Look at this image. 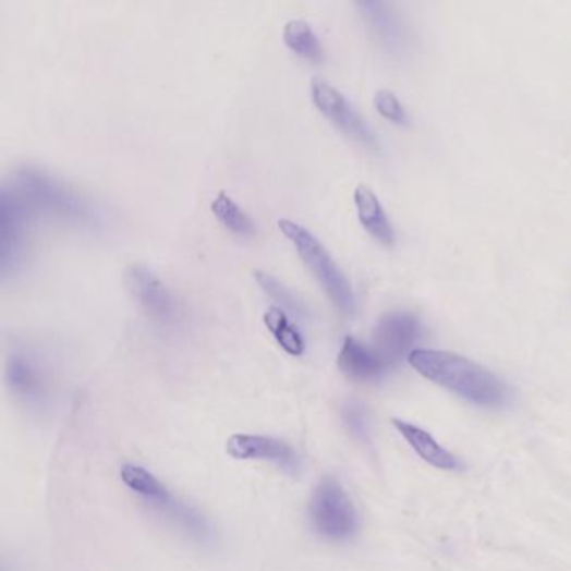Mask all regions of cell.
<instances>
[{
	"label": "cell",
	"instance_id": "9",
	"mask_svg": "<svg viewBox=\"0 0 571 571\" xmlns=\"http://www.w3.org/2000/svg\"><path fill=\"white\" fill-rule=\"evenodd\" d=\"M423 336L420 318L408 312H387L373 330V348L389 367L398 365L414 351Z\"/></svg>",
	"mask_w": 571,
	"mask_h": 571
},
{
	"label": "cell",
	"instance_id": "20",
	"mask_svg": "<svg viewBox=\"0 0 571 571\" xmlns=\"http://www.w3.org/2000/svg\"><path fill=\"white\" fill-rule=\"evenodd\" d=\"M374 106L380 117L396 124H408V112L398 96L389 89H379L374 95Z\"/></svg>",
	"mask_w": 571,
	"mask_h": 571
},
{
	"label": "cell",
	"instance_id": "19",
	"mask_svg": "<svg viewBox=\"0 0 571 571\" xmlns=\"http://www.w3.org/2000/svg\"><path fill=\"white\" fill-rule=\"evenodd\" d=\"M255 280H257L260 289L274 299L279 304L282 311L290 312L295 317H305L307 315V307L301 301V296H296L286 283L280 282L276 276H271L268 271H254Z\"/></svg>",
	"mask_w": 571,
	"mask_h": 571
},
{
	"label": "cell",
	"instance_id": "2",
	"mask_svg": "<svg viewBox=\"0 0 571 571\" xmlns=\"http://www.w3.org/2000/svg\"><path fill=\"white\" fill-rule=\"evenodd\" d=\"M9 185L26 203L29 211L83 227L99 223L98 210L89 199L36 165H21L15 168Z\"/></svg>",
	"mask_w": 571,
	"mask_h": 571
},
{
	"label": "cell",
	"instance_id": "13",
	"mask_svg": "<svg viewBox=\"0 0 571 571\" xmlns=\"http://www.w3.org/2000/svg\"><path fill=\"white\" fill-rule=\"evenodd\" d=\"M392 424L404 438V441L420 455L421 460L426 461L430 466L442 471H460L463 467L461 461L448 449L442 448L427 430L402 420H392Z\"/></svg>",
	"mask_w": 571,
	"mask_h": 571
},
{
	"label": "cell",
	"instance_id": "12",
	"mask_svg": "<svg viewBox=\"0 0 571 571\" xmlns=\"http://www.w3.org/2000/svg\"><path fill=\"white\" fill-rule=\"evenodd\" d=\"M337 365L342 374L357 382L379 380L389 369V365L377 354L376 349L365 345L352 336L345 337L342 342V348L337 355Z\"/></svg>",
	"mask_w": 571,
	"mask_h": 571
},
{
	"label": "cell",
	"instance_id": "1",
	"mask_svg": "<svg viewBox=\"0 0 571 571\" xmlns=\"http://www.w3.org/2000/svg\"><path fill=\"white\" fill-rule=\"evenodd\" d=\"M409 364L430 382L445 387L471 404L501 408L508 399L507 386L482 364L448 351L414 349Z\"/></svg>",
	"mask_w": 571,
	"mask_h": 571
},
{
	"label": "cell",
	"instance_id": "7",
	"mask_svg": "<svg viewBox=\"0 0 571 571\" xmlns=\"http://www.w3.org/2000/svg\"><path fill=\"white\" fill-rule=\"evenodd\" d=\"M127 293L148 317L158 324H173L180 317V304L167 283L148 265L133 262L123 274Z\"/></svg>",
	"mask_w": 571,
	"mask_h": 571
},
{
	"label": "cell",
	"instance_id": "17",
	"mask_svg": "<svg viewBox=\"0 0 571 571\" xmlns=\"http://www.w3.org/2000/svg\"><path fill=\"white\" fill-rule=\"evenodd\" d=\"M210 208L215 217L230 232L240 236H254L257 232V227H255L252 217L227 192L218 193L211 202Z\"/></svg>",
	"mask_w": 571,
	"mask_h": 571
},
{
	"label": "cell",
	"instance_id": "10",
	"mask_svg": "<svg viewBox=\"0 0 571 571\" xmlns=\"http://www.w3.org/2000/svg\"><path fill=\"white\" fill-rule=\"evenodd\" d=\"M227 454L236 461H265L289 474L301 470V458L292 446L262 434H233L227 441Z\"/></svg>",
	"mask_w": 571,
	"mask_h": 571
},
{
	"label": "cell",
	"instance_id": "3",
	"mask_svg": "<svg viewBox=\"0 0 571 571\" xmlns=\"http://www.w3.org/2000/svg\"><path fill=\"white\" fill-rule=\"evenodd\" d=\"M120 476L131 493L138 496L153 511L163 514L165 520L170 521L185 535L202 543H210L214 539L211 526L203 514L178 499L151 471L138 464L127 463L121 467Z\"/></svg>",
	"mask_w": 571,
	"mask_h": 571
},
{
	"label": "cell",
	"instance_id": "5",
	"mask_svg": "<svg viewBox=\"0 0 571 571\" xmlns=\"http://www.w3.org/2000/svg\"><path fill=\"white\" fill-rule=\"evenodd\" d=\"M312 526L330 542L351 539L359 530V514L345 489L332 477L324 479L308 502Z\"/></svg>",
	"mask_w": 571,
	"mask_h": 571
},
{
	"label": "cell",
	"instance_id": "15",
	"mask_svg": "<svg viewBox=\"0 0 571 571\" xmlns=\"http://www.w3.org/2000/svg\"><path fill=\"white\" fill-rule=\"evenodd\" d=\"M283 42L290 51L311 62L324 61V46L315 34L311 22L302 17H290L283 24Z\"/></svg>",
	"mask_w": 571,
	"mask_h": 571
},
{
	"label": "cell",
	"instance_id": "6",
	"mask_svg": "<svg viewBox=\"0 0 571 571\" xmlns=\"http://www.w3.org/2000/svg\"><path fill=\"white\" fill-rule=\"evenodd\" d=\"M29 208L9 183L0 195V274L2 279L14 276L26 258L27 220Z\"/></svg>",
	"mask_w": 571,
	"mask_h": 571
},
{
	"label": "cell",
	"instance_id": "16",
	"mask_svg": "<svg viewBox=\"0 0 571 571\" xmlns=\"http://www.w3.org/2000/svg\"><path fill=\"white\" fill-rule=\"evenodd\" d=\"M264 324L283 351L289 352L290 355L304 354L305 348H307L304 336H302L299 327L290 320L286 311L280 307L267 308L264 314Z\"/></svg>",
	"mask_w": 571,
	"mask_h": 571
},
{
	"label": "cell",
	"instance_id": "14",
	"mask_svg": "<svg viewBox=\"0 0 571 571\" xmlns=\"http://www.w3.org/2000/svg\"><path fill=\"white\" fill-rule=\"evenodd\" d=\"M355 210L359 221L370 233L377 242L386 246H392L396 242L394 230L391 221L387 218L379 196L367 185H357L354 190Z\"/></svg>",
	"mask_w": 571,
	"mask_h": 571
},
{
	"label": "cell",
	"instance_id": "21",
	"mask_svg": "<svg viewBox=\"0 0 571 571\" xmlns=\"http://www.w3.org/2000/svg\"><path fill=\"white\" fill-rule=\"evenodd\" d=\"M342 420L345 427L351 430L352 436L357 439L369 438V416L361 402H348L342 409Z\"/></svg>",
	"mask_w": 571,
	"mask_h": 571
},
{
	"label": "cell",
	"instance_id": "11",
	"mask_svg": "<svg viewBox=\"0 0 571 571\" xmlns=\"http://www.w3.org/2000/svg\"><path fill=\"white\" fill-rule=\"evenodd\" d=\"M5 384L27 404H40L49 391L48 374L31 355L14 352L5 362Z\"/></svg>",
	"mask_w": 571,
	"mask_h": 571
},
{
	"label": "cell",
	"instance_id": "18",
	"mask_svg": "<svg viewBox=\"0 0 571 571\" xmlns=\"http://www.w3.org/2000/svg\"><path fill=\"white\" fill-rule=\"evenodd\" d=\"M357 8L361 9L365 21L369 22L377 36L387 46H396L399 42L401 29H399L398 21L392 15L389 5L382 4V2H373V0H364V2H357Z\"/></svg>",
	"mask_w": 571,
	"mask_h": 571
},
{
	"label": "cell",
	"instance_id": "8",
	"mask_svg": "<svg viewBox=\"0 0 571 571\" xmlns=\"http://www.w3.org/2000/svg\"><path fill=\"white\" fill-rule=\"evenodd\" d=\"M311 98L315 108L329 118L336 126L349 134L355 142L370 149L379 148L376 133L365 123L357 109L349 102L336 86L323 77L314 76L311 81Z\"/></svg>",
	"mask_w": 571,
	"mask_h": 571
},
{
	"label": "cell",
	"instance_id": "4",
	"mask_svg": "<svg viewBox=\"0 0 571 571\" xmlns=\"http://www.w3.org/2000/svg\"><path fill=\"white\" fill-rule=\"evenodd\" d=\"M279 228L295 246L296 254L302 258L305 267L314 274L318 286L323 287L337 311L344 315H354V290L326 245L307 227L290 218H280Z\"/></svg>",
	"mask_w": 571,
	"mask_h": 571
}]
</instances>
